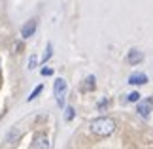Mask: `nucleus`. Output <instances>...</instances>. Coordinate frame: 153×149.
<instances>
[{
  "instance_id": "f257e3e1",
  "label": "nucleus",
  "mask_w": 153,
  "mask_h": 149,
  "mask_svg": "<svg viewBox=\"0 0 153 149\" xmlns=\"http://www.w3.org/2000/svg\"><path fill=\"white\" fill-rule=\"evenodd\" d=\"M89 128H91V132L95 134V136L106 138V136L114 134V130H115V121H114L111 117H98V119H95V121H91Z\"/></svg>"
},
{
  "instance_id": "f03ea898",
  "label": "nucleus",
  "mask_w": 153,
  "mask_h": 149,
  "mask_svg": "<svg viewBox=\"0 0 153 149\" xmlns=\"http://www.w3.org/2000/svg\"><path fill=\"white\" fill-rule=\"evenodd\" d=\"M53 93H55V100L57 104L64 106V96H66V81L62 79V77H59V79H55V85H53Z\"/></svg>"
},
{
  "instance_id": "7ed1b4c3",
  "label": "nucleus",
  "mask_w": 153,
  "mask_h": 149,
  "mask_svg": "<svg viewBox=\"0 0 153 149\" xmlns=\"http://www.w3.org/2000/svg\"><path fill=\"white\" fill-rule=\"evenodd\" d=\"M30 149H49V138H48L44 132L34 134L32 144H30Z\"/></svg>"
},
{
  "instance_id": "20e7f679",
  "label": "nucleus",
  "mask_w": 153,
  "mask_h": 149,
  "mask_svg": "<svg viewBox=\"0 0 153 149\" xmlns=\"http://www.w3.org/2000/svg\"><path fill=\"white\" fill-rule=\"evenodd\" d=\"M151 110H153V98H146V100H142V102H138V106H136L138 115H140V117H144V119H148V117H149Z\"/></svg>"
},
{
  "instance_id": "39448f33",
  "label": "nucleus",
  "mask_w": 153,
  "mask_h": 149,
  "mask_svg": "<svg viewBox=\"0 0 153 149\" xmlns=\"http://www.w3.org/2000/svg\"><path fill=\"white\" fill-rule=\"evenodd\" d=\"M36 28H38V21L36 19H30V21H27L25 25H23V28H21V36L23 38H30L34 32H36Z\"/></svg>"
},
{
  "instance_id": "423d86ee",
  "label": "nucleus",
  "mask_w": 153,
  "mask_h": 149,
  "mask_svg": "<svg viewBox=\"0 0 153 149\" xmlns=\"http://www.w3.org/2000/svg\"><path fill=\"white\" fill-rule=\"evenodd\" d=\"M142 61H144V53L140 51V49H131V51H128L127 62L131 64V66H134V64H140Z\"/></svg>"
},
{
  "instance_id": "0eeeda50",
  "label": "nucleus",
  "mask_w": 153,
  "mask_h": 149,
  "mask_svg": "<svg viewBox=\"0 0 153 149\" xmlns=\"http://www.w3.org/2000/svg\"><path fill=\"white\" fill-rule=\"evenodd\" d=\"M128 83L131 85H146L148 83V76L146 74H132L128 77Z\"/></svg>"
},
{
  "instance_id": "6e6552de",
  "label": "nucleus",
  "mask_w": 153,
  "mask_h": 149,
  "mask_svg": "<svg viewBox=\"0 0 153 149\" xmlns=\"http://www.w3.org/2000/svg\"><path fill=\"white\" fill-rule=\"evenodd\" d=\"M95 76H87L85 77V83L83 85H81V91H93V89H95Z\"/></svg>"
},
{
  "instance_id": "1a4fd4ad",
  "label": "nucleus",
  "mask_w": 153,
  "mask_h": 149,
  "mask_svg": "<svg viewBox=\"0 0 153 149\" xmlns=\"http://www.w3.org/2000/svg\"><path fill=\"white\" fill-rule=\"evenodd\" d=\"M42 91H44V85H38V87L34 89V91H32V94H30V96H28L27 100H28V102H30V100H34V98H36V96H38V94L42 93Z\"/></svg>"
},
{
  "instance_id": "9d476101",
  "label": "nucleus",
  "mask_w": 153,
  "mask_h": 149,
  "mask_svg": "<svg viewBox=\"0 0 153 149\" xmlns=\"http://www.w3.org/2000/svg\"><path fill=\"white\" fill-rule=\"evenodd\" d=\"M127 100H128V102H138V100H140V93H138V91H132V93H128Z\"/></svg>"
},
{
  "instance_id": "9b49d317",
  "label": "nucleus",
  "mask_w": 153,
  "mask_h": 149,
  "mask_svg": "<svg viewBox=\"0 0 153 149\" xmlns=\"http://www.w3.org/2000/svg\"><path fill=\"white\" fill-rule=\"evenodd\" d=\"M74 115H76V111H74V108H66V111H64V119H66V121H72L74 119Z\"/></svg>"
},
{
  "instance_id": "f8f14e48",
  "label": "nucleus",
  "mask_w": 153,
  "mask_h": 149,
  "mask_svg": "<svg viewBox=\"0 0 153 149\" xmlns=\"http://www.w3.org/2000/svg\"><path fill=\"white\" fill-rule=\"evenodd\" d=\"M108 104H110V100H108V98H102L100 102H98V106H97V108H98V111H106V108H108Z\"/></svg>"
},
{
  "instance_id": "ddd939ff",
  "label": "nucleus",
  "mask_w": 153,
  "mask_h": 149,
  "mask_svg": "<svg viewBox=\"0 0 153 149\" xmlns=\"http://www.w3.org/2000/svg\"><path fill=\"white\" fill-rule=\"evenodd\" d=\"M51 55H53V45L48 44V51H45V55H44V62H48L49 59H51Z\"/></svg>"
},
{
  "instance_id": "4468645a",
  "label": "nucleus",
  "mask_w": 153,
  "mask_h": 149,
  "mask_svg": "<svg viewBox=\"0 0 153 149\" xmlns=\"http://www.w3.org/2000/svg\"><path fill=\"white\" fill-rule=\"evenodd\" d=\"M36 62H38V57H36V55H32L30 59H28V68H30V70H32V68H36Z\"/></svg>"
},
{
  "instance_id": "2eb2a0df",
  "label": "nucleus",
  "mask_w": 153,
  "mask_h": 149,
  "mask_svg": "<svg viewBox=\"0 0 153 149\" xmlns=\"http://www.w3.org/2000/svg\"><path fill=\"white\" fill-rule=\"evenodd\" d=\"M42 76H53V70L51 68H42Z\"/></svg>"
}]
</instances>
